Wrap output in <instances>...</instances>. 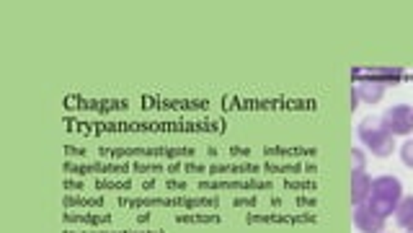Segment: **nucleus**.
Listing matches in <instances>:
<instances>
[{
    "instance_id": "obj_1",
    "label": "nucleus",
    "mask_w": 413,
    "mask_h": 233,
    "mask_svg": "<svg viewBox=\"0 0 413 233\" xmlns=\"http://www.w3.org/2000/svg\"><path fill=\"white\" fill-rule=\"evenodd\" d=\"M400 199H403V184H400L398 177L385 174V177L372 179V192H369L367 205L372 207L377 215H382V218L395 215V207H398Z\"/></svg>"
},
{
    "instance_id": "obj_2",
    "label": "nucleus",
    "mask_w": 413,
    "mask_h": 233,
    "mask_svg": "<svg viewBox=\"0 0 413 233\" xmlns=\"http://www.w3.org/2000/svg\"><path fill=\"white\" fill-rule=\"evenodd\" d=\"M357 137L362 140V145H367L372 156L377 158H387L393 156L395 151V137L385 130V124H382V116H364L360 119L357 124Z\"/></svg>"
},
{
    "instance_id": "obj_3",
    "label": "nucleus",
    "mask_w": 413,
    "mask_h": 233,
    "mask_svg": "<svg viewBox=\"0 0 413 233\" xmlns=\"http://www.w3.org/2000/svg\"><path fill=\"white\" fill-rule=\"evenodd\" d=\"M382 124L390 135H411L413 132V106L411 104H393L382 114Z\"/></svg>"
},
{
    "instance_id": "obj_4",
    "label": "nucleus",
    "mask_w": 413,
    "mask_h": 233,
    "mask_svg": "<svg viewBox=\"0 0 413 233\" xmlns=\"http://www.w3.org/2000/svg\"><path fill=\"white\" fill-rule=\"evenodd\" d=\"M354 89H357V94H360V101H364V104H379L382 101V96H385V91H387V86L382 81H377V78H372L369 73H354Z\"/></svg>"
},
{
    "instance_id": "obj_5",
    "label": "nucleus",
    "mask_w": 413,
    "mask_h": 233,
    "mask_svg": "<svg viewBox=\"0 0 413 233\" xmlns=\"http://www.w3.org/2000/svg\"><path fill=\"white\" fill-rule=\"evenodd\" d=\"M352 220H354V226H357V231L360 233H382L385 231V220L387 218L377 215L372 207L364 202V205H354Z\"/></svg>"
},
{
    "instance_id": "obj_6",
    "label": "nucleus",
    "mask_w": 413,
    "mask_h": 233,
    "mask_svg": "<svg viewBox=\"0 0 413 233\" xmlns=\"http://www.w3.org/2000/svg\"><path fill=\"white\" fill-rule=\"evenodd\" d=\"M372 192V179L367 172L352 174V205H364Z\"/></svg>"
},
{
    "instance_id": "obj_7",
    "label": "nucleus",
    "mask_w": 413,
    "mask_h": 233,
    "mask_svg": "<svg viewBox=\"0 0 413 233\" xmlns=\"http://www.w3.org/2000/svg\"><path fill=\"white\" fill-rule=\"evenodd\" d=\"M395 223L400 228H411L413 226V194H403V199L395 207Z\"/></svg>"
},
{
    "instance_id": "obj_8",
    "label": "nucleus",
    "mask_w": 413,
    "mask_h": 233,
    "mask_svg": "<svg viewBox=\"0 0 413 233\" xmlns=\"http://www.w3.org/2000/svg\"><path fill=\"white\" fill-rule=\"evenodd\" d=\"M372 78H377V81H382L385 86H390V83H398L400 78H403V70L400 68H372L367 70Z\"/></svg>"
},
{
    "instance_id": "obj_9",
    "label": "nucleus",
    "mask_w": 413,
    "mask_h": 233,
    "mask_svg": "<svg viewBox=\"0 0 413 233\" xmlns=\"http://www.w3.org/2000/svg\"><path fill=\"white\" fill-rule=\"evenodd\" d=\"M367 172V153L362 148H352V174Z\"/></svg>"
},
{
    "instance_id": "obj_10",
    "label": "nucleus",
    "mask_w": 413,
    "mask_h": 233,
    "mask_svg": "<svg viewBox=\"0 0 413 233\" xmlns=\"http://www.w3.org/2000/svg\"><path fill=\"white\" fill-rule=\"evenodd\" d=\"M400 161L408 166V169H413V137L411 140H406V143L400 145Z\"/></svg>"
},
{
    "instance_id": "obj_11",
    "label": "nucleus",
    "mask_w": 413,
    "mask_h": 233,
    "mask_svg": "<svg viewBox=\"0 0 413 233\" xmlns=\"http://www.w3.org/2000/svg\"><path fill=\"white\" fill-rule=\"evenodd\" d=\"M349 104H352V109H357V104H360V94L354 89V83H352V89H349Z\"/></svg>"
},
{
    "instance_id": "obj_12",
    "label": "nucleus",
    "mask_w": 413,
    "mask_h": 233,
    "mask_svg": "<svg viewBox=\"0 0 413 233\" xmlns=\"http://www.w3.org/2000/svg\"><path fill=\"white\" fill-rule=\"evenodd\" d=\"M406 233H413V226H411V228H406Z\"/></svg>"
},
{
    "instance_id": "obj_13",
    "label": "nucleus",
    "mask_w": 413,
    "mask_h": 233,
    "mask_svg": "<svg viewBox=\"0 0 413 233\" xmlns=\"http://www.w3.org/2000/svg\"><path fill=\"white\" fill-rule=\"evenodd\" d=\"M382 233H385V231H382Z\"/></svg>"
}]
</instances>
